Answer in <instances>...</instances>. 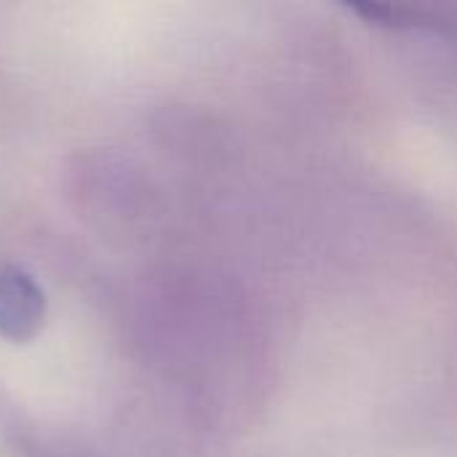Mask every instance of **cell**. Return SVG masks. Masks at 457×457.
<instances>
[{
    "label": "cell",
    "mask_w": 457,
    "mask_h": 457,
    "mask_svg": "<svg viewBox=\"0 0 457 457\" xmlns=\"http://www.w3.org/2000/svg\"><path fill=\"white\" fill-rule=\"evenodd\" d=\"M43 319V292L35 281L16 270L0 268V332L5 337H29Z\"/></svg>",
    "instance_id": "cell-1"
}]
</instances>
